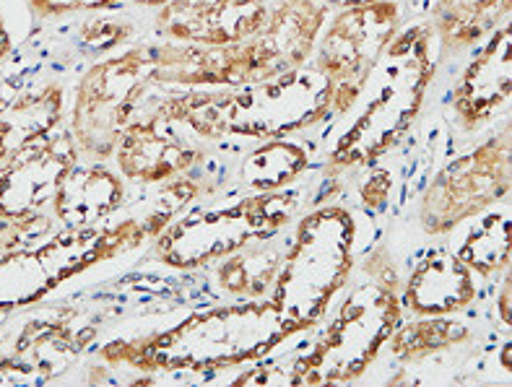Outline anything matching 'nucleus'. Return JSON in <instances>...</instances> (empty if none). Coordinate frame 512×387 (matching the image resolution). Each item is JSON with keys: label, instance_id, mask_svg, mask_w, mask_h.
Listing matches in <instances>:
<instances>
[{"label": "nucleus", "instance_id": "f257e3e1", "mask_svg": "<svg viewBox=\"0 0 512 387\" xmlns=\"http://www.w3.org/2000/svg\"><path fill=\"white\" fill-rule=\"evenodd\" d=\"M299 330L271 299H250L188 315L175 328L107 343L99 356L138 372H211L260 362Z\"/></svg>", "mask_w": 512, "mask_h": 387}, {"label": "nucleus", "instance_id": "f03ea898", "mask_svg": "<svg viewBox=\"0 0 512 387\" xmlns=\"http://www.w3.org/2000/svg\"><path fill=\"white\" fill-rule=\"evenodd\" d=\"M333 89L315 65H299L242 89L188 91L167 97L154 112L188 125L201 138H258L273 141L318 125L331 115Z\"/></svg>", "mask_w": 512, "mask_h": 387}, {"label": "nucleus", "instance_id": "7ed1b4c3", "mask_svg": "<svg viewBox=\"0 0 512 387\" xmlns=\"http://www.w3.org/2000/svg\"><path fill=\"white\" fill-rule=\"evenodd\" d=\"M435 73L432 24H414L396 34L367 81L372 94L364 110L333 146L328 162L333 172L370 167L396 149L422 112Z\"/></svg>", "mask_w": 512, "mask_h": 387}, {"label": "nucleus", "instance_id": "20e7f679", "mask_svg": "<svg viewBox=\"0 0 512 387\" xmlns=\"http://www.w3.org/2000/svg\"><path fill=\"white\" fill-rule=\"evenodd\" d=\"M357 219L341 206H320L302 216L292 247L281 258L271 302L299 330L315 328L354 271Z\"/></svg>", "mask_w": 512, "mask_h": 387}, {"label": "nucleus", "instance_id": "39448f33", "mask_svg": "<svg viewBox=\"0 0 512 387\" xmlns=\"http://www.w3.org/2000/svg\"><path fill=\"white\" fill-rule=\"evenodd\" d=\"M401 325V302L396 291L380 284H362L338 307V315L299 356L289 372V385L325 387L354 382L370 369L385 349L390 333Z\"/></svg>", "mask_w": 512, "mask_h": 387}, {"label": "nucleus", "instance_id": "423d86ee", "mask_svg": "<svg viewBox=\"0 0 512 387\" xmlns=\"http://www.w3.org/2000/svg\"><path fill=\"white\" fill-rule=\"evenodd\" d=\"M297 195L255 193L232 206L198 208L156 234L154 252L169 268H201L255 242L276 237L297 211Z\"/></svg>", "mask_w": 512, "mask_h": 387}, {"label": "nucleus", "instance_id": "0eeeda50", "mask_svg": "<svg viewBox=\"0 0 512 387\" xmlns=\"http://www.w3.org/2000/svg\"><path fill=\"white\" fill-rule=\"evenodd\" d=\"M146 237L143 219H125L107 229H68L37 250L0 252V315L37 304L71 276L133 250Z\"/></svg>", "mask_w": 512, "mask_h": 387}, {"label": "nucleus", "instance_id": "6e6552de", "mask_svg": "<svg viewBox=\"0 0 512 387\" xmlns=\"http://www.w3.org/2000/svg\"><path fill=\"white\" fill-rule=\"evenodd\" d=\"M151 68V45H136L115 58L99 60L81 76L71 112V136L78 151L94 159L115 154L117 138L151 86Z\"/></svg>", "mask_w": 512, "mask_h": 387}, {"label": "nucleus", "instance_id": "1a4fd4ad", "mask_svg": "<svg viewBox=\"0 0 512 387\" xmlns=\"http://www.w3.org/2000/svg\"><path fill=\"white\" fill-rule=\"evenodd\" d=\"M401 29L398 0L341 8L328 24L315 52V68L333 89L331 112L344 115L359 104L372 71Z\"/></svg>", "mask_w": 512, "mask_h": 387}, {"label": "nucleus", "instance_id": "9d476101", "mask_svg": "<svg viewBox=\"0 0 512 387\" xmlns=\"http://www.w3.org/2000/svg\"><path fill=\"white\" fill-rule=\"evenodd\" d=\"M510 130L458 156L424 190L419 221L427 234H448L510 195Z\"/></svg>", "mask_w": 512, "mask_h": 387}, {"label": "nucleus", "instance_id": "9b49d317", "mask_svg": "<svg viewBox=\"0 0 512 387\" xmlns=\"http://www.w3.org/2000/svg\"><path fill=\"white\" fill-rule=\"evenodd\" d=\"M91 341L94 328L78 323V312H34L0 338V385L50 382L71 367Z\"/></svg>", "mask_w": 512, "mask_h": 387}, {"label": "nucleus", "instance_id": "f8f14e48", "mask_svg": "<svg viewBox=\"0 0 512 387\" xmlns=\"http://www.w3.org/2000/svg\"><path fill=\"white\" fill-rule=\"evenodd\" d=\"M78 154L81 151L68 133L6 156L0 167V219H26L42 213L78 164Z\"/></svg>", "mask_w": 512, "mask_h": 387}, {"label": "nucleus", "instance_id": "ddd939ff", "mask_svg": "<svg viewBox=\"0 0 512 387\" xmlns=\"http://www.w3.org/2000/svg\"><path fill=\"white\" fill-rule=\"evenodd\" d=\"M328 11L323 0H281L268 11L258 32L242 42L253 84L305 65L325 29Z\"/></svg>", "mask_w": 512, "mask_h": 387}, {"label": "nucleus", "instance_id": "4468645a", "mask_svg": "<svg viewBox=\"0 0 512 387\" xmlns=\"http://www.w3.org/2000/svg\"><path fill=\"white\" fill-rule=\"evenodd\" d=\"M266 16V0H169L156 26L169 42L224 47L253 37Z\"/></svg>", "mask_w": 512, "mask_h": 387}, {"label": "nucleus", "instance_id": "2eb2a0df", "mask_svg": "<svg viewBox=\"0 0 512 387\" xmlns=\"http://www.w3.org/2000/svg\"><path fill=\"white\" fill-rule=\"evenodd\" d=\"M117 169L128 180L156 185L193 169L201 162L203 151L188 143L172 128V120H164L156 112L130 117V123L117 138Z\"/></svg>", "mask_w": 512, "mask_h": 387}, {"label": "nucleus", "instance_id": "dca6fc26", "mask_svg": "<svg viewBox=\"0 0 512 387\" xmlns=\"http://www.w3.org/2000/svg\"><path fill=\"white\" fill-rule=\"evenodd\" d=\"M512 26L510 21L494 29L487 45L474 55L458 78L453 94V110L463 130H479L487 125L512 94V60H510Z\"/></svg>", "mask_w": 512, "mask_h": 387}, {"label": "nucleus", "instance_id": "f3484780", "mask_svg": "<svg viewBox=\"0 0 512 387\" xmlns=\"http://www.w3.org/2000/svg\"><path fill=\"white\" fill-rule=\"evenodd\" d=\"M154 68L151 84L180 86V89H214V86L253 84L250 63L240 45H185V42H159L151 45Z\"/></svg>", "mask_w": 512, "mask_h": 387}, {"label": "nucleus", "instance_id": "a211bd4d", "mask_svg": "<svg viewBox=\"0 0 512 387\" xmlns=\"http://www.w3.org/2000/svg\"><path fill=\"white\" fill-rule=\"evenodd\" d=\"M476 297L474 271L455 252L429 250L406 281L403 304L414 315H453Z\"/></svg>", "mask_w": 512, "mask_h": 387}, {"label": "nucleus", "instance_id": "6ab92c4d", "mask_svg": "<svg viewBox=\"0 0 512 387\" xmlns=\"http://www.w3.org/2000/svg\"><path fill=\"white\" fill-rule=\"evenodd\" d=\"M123 180L104 164H76L52 200L65 229H91L123 206Z\"/></svg>", "mask_w": 512, "mask_h": 387}, {"label": "nucleus", "instance_id": "aec40b11", "mask_svg": "<svg viewBox=\"0 0 512 387\" xmlns=\"http://www.w3.org/2000/svg\"><path fill=\"white\" fill-rule=\"evenodd\" d=\"M65 97L55 84L26 91L0 112V151L11 156L32 143L50 138L63 123Z\"/></svg>", "mask_w": 512, "mask_h": 387}, {"label": "nucleus", "instance_id": "412c9836", "mask_svg": "<svg viewBox=\"0 0 512 387\" xmlns=\"http://www.w3.org/2000/svg\"><path fill=\"white\" fill-rule=\"evenodd\" d=\"M510 0H437L432 8V32L442 52L474 47L510 19Z\"/></svg>", "mask_w": 512, "mask_h": 387}, {"label": "nucleus", "instance_id": "4be33fe9", "mask_svg": "<svg viewBox=\"0 0 512 387\" xmlns=\"http://www.w3.org/2000/svg\"><path fill=\"white\" fill-rule=\"evenodd\" d=\"M310 167V151L302 143L273 138L242 159L240 175L255 193H279L305 175Z\"/></svg>", "mask_w": 512, "mask_h": 387}, {"label": "nucleus", "instance_id": "5701e85b", "mask_svg": "<svg viewBox=\"0 0 512 387\" xmlns=\"http://www.w3.org/2000/svg\"><path fill=\"white\" fill-rule=\"evenodd\" d=\"M281 258L284 255L279 250H266V247L253 250L247 245L227 258H221L219 268H216V281H219L221 291L234 294V297L266 299L279 276Z\"/></svg>", "mask_w": 512, "mask_h": 387}, {"label": "nucleus", "instance_id": "b1692460", "mask_svg": "<svg viewBox=\"0 0 512 387\" xmlns=\"http://www.w3.org/2000/svg\"><path fill=\"white\" fill-rule=\"evenodd\" d=\"M471 338L468 325L458 323L448 315H422L414 323H406L390 333L388 346L390 354L398 362H419L437 351L453 349L458 343H466Z\"/></svg>", "mask_w": 512, "mask_h": 387}, {"label": "nucleus", "instance_id": "393cba45", "mask_svg": "<svg viewBox=\"0 0 512 387\" xmlns=\"http://www.w3.org/2000/svg\"><path fill=\"white\" fill-rule=\"evenodd\" d=\"M455 255L479 276L489 278L494 273L507 271V265H510V213L489 211L484 216L479 213V224L463 237Z\"/></svg>", "mask_w": 512, "mask_h": 387}, {"label": "nucleus", "instance_id": "a878e982", "mask_svg": "<svg viewBox=\"0 0 512 387\" xmlns=\"http://www.w3.org/2000/svg\"><path fill=\"white\" fill-rule=\"evenodd\" d=\"M133 34V26L128 21H115V19H89L84 21L78 39L86 52H110L128 42Z\"/></svg>", "mask_w": 512, "mask_h": 387}, {"label": "nucleus", "instance_id": "bb28decb", "mask_svg": "<svg viewBox=\"0 0 512 387\" xmlns=\"http://www.w3.org/2000/svg\"><path fill=\"white\" fill-rule=\"evenodd\" d=\"M39 229H50V219H45L42 213L26 219H0V252L19 250L26 239L37 237Z\"/></svg>", "mask_w": 512, "mask_h": 387}, {"label": "nucleus", "instance_id": "cd10ccee", "mask_svg": "<svg viewBox=\"0 0 512 387\" xmlns=\"http://www.w3.org/2000/svg\"><path fill=\"white\" fill-rule=\"evenodd\" d=\"M37 16H68V13H81V11H110L117 8L123 0H26Z\"/></svg>", "mask_w": 512, "mask_h": 387}, {"label": "nucleus", "instance_id": "c85d7f7f", "mask_svg": "<svg viewBox=\"0 0 512 387\" xmlns=\"http://www.w3.org/2000/svg\"><path fill=\"white\" fill-rule=\"evenodd\" d=\"M390 188H393V175L390 172H372L370 180L362 182L359 195H362L364 206L372 208V211H380L388 203Z\"/></svg>", "mask_w": 512, "mask_h": 387}, {"label": "nucleus", "instance_id": "c756f323", "mask_svg": "<svg viewBox=\"0 0 512 387\" xmlns=\"http://www.w3.org/2000/svg\"><path fill=\"white\" fill-rule=\"evenodd\" d=\"M367 265H370L372 276H375V284L385 286V289H390V291L398 289V268L388 252L385 250L372 252L370 260H367Z\"/></svg>", "mask_w": 512, "mask_h": 387}, {"label": "nucleus", "instance_id": "7c9ffc66", "mask_svg": "<svg viewBox=\"0 0 512 387\" xmlns=\"http://www.w3.org/2000/svg\"><path fill=\"white\" fill-rule=\"evenodd\" d=\"M500 317H502V323L510 325V273H505V286H502Z\"/></svg>", "mask_w": 512, "mask_h": 387}, {"label": "nucleus", "instance_id": "2f4dec72", "mask_svg": "<svg viewBox=\"0 0 512 387\" xmlns=\"http://www.w3.org/2000/svg\"><path fill=\"white\" fill-rule=\"evenodd\" d=\"M13 47V39H11V32H8L6 21H3V16H0V63L8 58V52H11Z\"/></svg>", "mask_w": 512, "mask_h": 387}, {"label": "nucleus", "instance_id": "473e14b6", "mask_svg": "<svg viewBox=\"0 0 512 387\" xmlns=\"http://www.w3.org/2000/svg\"><path fill=\"white\" fill-rule=\"evenodd\" d=\"M328 8H357L370 6V3H383V0H323Z\"/></svg>", "mask_w": 512, "mask_h": 387}, {"label": "nucleus", "instance_id": "72a5a7b5", "mask_svg": "<svg viewBox=\"0 0 512 387\" xmlns=\"http://www.w3.org/2000/svg\"><path fill=\"white\" fill-rule=\"evenodd\" d=\"M136 6H146V8H162L167 6L169 0H133Z\"/></svg>", "mask_w": 512, "mask_h": 387}, {"label": "nucleus", "instance_id": "f704fd0d", "mask_svg": "<svg viewBox=\"0 0 512 387\" xmlns=\"http://www.w3.org/2000/svg\"><path fill=\"white\" fill-rule=\"evenodd\" d=\"M3 162H6V154H3V151H0V167H3Z\"/></svg>", "mask_w": 512, "mask_h": 387}]
</instances>
